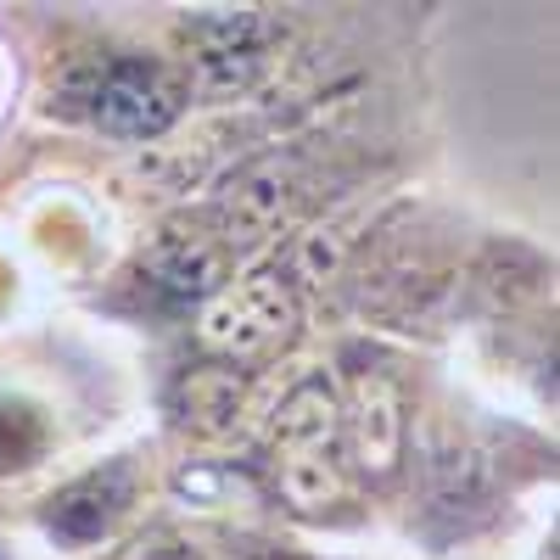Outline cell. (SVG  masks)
<instances>
[{
  "instance_id": "5",
  "label": "cell",
  "mask_w": 560,
  "mask_h": 560,
  "mask_svg": "<svg viewBox=\"0 0 560 560\" xmlns=\"http://www.w3.org/2000/svg\"><path fill=\"white\" fill-rule=\"evenodd\" d=\"M191 84L185 90H208V96H230L247 90L264 68V23L253 12H208L191 28Z\"/></svg>"
},
{
  "instance_id": "6",
  "label": "cell",
  "mask_w": 560,
  "mask_h": 560,
  "mask_svg": "<svg viewBox=\"0 0 560 560\" xmlns=\"http://www.w3.org/2000/svg\"><path fill=\"white\" fill-rule=\"evenodd\" d=\"M135 280L147 287L152 303L163 308H191V303H208L219 287H224V242L213 236H163L147 258H140Z\"/></svg>"
},
{
  "instance_id": "2",
  "label": "cell",
  "mask_w": 560,
  "mask_h": 560,
  "mask_svg": "<svg viewBox=\"0 0 560 560\" xmlns=\"http://www.w3.org/2000/svg\"><path fill=\"white\" fill-rule=\"evenodd\" d=\"M298 337V292L280 269H258L224 287L197 314V342L202 353L242 370L253 359H269Z\"/></svg>"
},
{
  "instance_id": "7",
  "label": "cell",
  "mask_w": 560,
  "mask_h": 560,
  "mask_svg": "<svg viewBox=\"0 0 560 560\" xmlns=\"http://www.w3.org/2000/svg\"><path fill=\"white\" fill-rule=\"evenodd\" d=\"M129 504V471L124 465H107V471H90L73 488H62L45 510V527L68 544H96Z\"/></svg>"
},
{
  "instance_id": "4",
  "label": "cell",
  "mask_w": 560,
  "mask_h": 560,
  "mask_svg": "<svg viewBox=\"0 0 560 560\" xmlns=\"http://www.w3.org/2000/svg\"><path fill=\"white\" fill-rule=\"evenodd\" d=\"M348 459L364 477H393L404 459V393L387 370H359L353 393L342 404Z\"/></svg>"
},
{
  "instance_id": "3",
  "label": "cell",
  "mask_w": 560,
  "mask_h": 560,
  "mask_svg": "<svg viewBox=\"0 0 560 560\" xmlns=\"http://www.w3.org/2000/svg\"><path fill=\"white\" fill-rule=\"evenodd\" d=\"M79 102L90 107V124L113 140H158L185 113V79L168 73L163 62L113 57L90 73Z\"/></svg>"
},
{
  "instance_id": "1",
  "label": "cell",
  "mask_w": 560,
  "mask_h": 560,
  "mask_svg": "<svg viewBox=\"0 0 560 560\" xmlns=\"http://www.w3.org/2000/svg\"><path fill=\"white\" fill-rule=\"evenodd\" d=\"M269 459L275 493L298 516H325L348 499V438H342V398L331 382H298L269 420Z\"/></svg>"
},
{
  "instance_id": "9",
  "label": "cell",
  "mask_w": 560,
  "mask_h": 560,
  "mask_svg": "<svg viewBox=\"0 0 560 560\" xmlns=\"http://www.w3.org/2000/svg\"><path fill=\"white\" fill-rule=\"evenodd\" d=\"M275 560H292V555H275Z\"/></svg>"
},
{
  "instance_id": "8",
  "label": "cell",
  "mask_w": 560,
  "mask_h": 560,
  "mask_svg": "<svg viewBox=\"0 0 560 560\" xmlns=\"http://www.w3.org/2000/svg\"><path fill=\"white\" fill-rule=\"evenodd\" d=\"M191 415H197V427H219L224 415H236V404H242V370H230V364H219V370H202V376H191Z\"/></svg>"
}]
</instances>
